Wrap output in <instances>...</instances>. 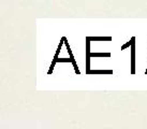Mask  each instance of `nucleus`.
<instances>
[]
</instances>
